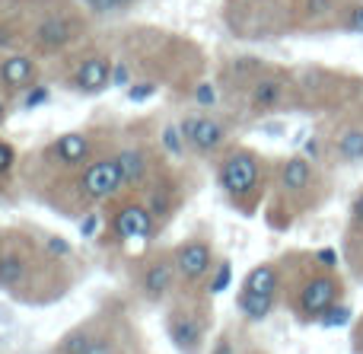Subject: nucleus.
I'll return each instance as SVG.
<instances>
[{
  "mask_svg": "<svg viewBox=\"0 0 363 354\" xmlns=\"http://www.w3.org/2000/svg\"><path fill=\"white\" fill-rule=\"evenodd\" d=\"M169 287H172V268L166 265V262H153L144 275V294L150 300H160Z\"/></svg>",
  "mask_w": 363,
  "mask_h": 354,
  "instance_id": "obj_13",
  "label": "nucleus"
},
{
  "mask_svg": "<svg viewBox=\"0 0 363 354\" xmlns=\"http://www.w3.org/2000/svg\"><path fill=\"white\" fill-rule=\"evenodd\" d=\"M230 281H233V265H230V262H223V265L217 268V275H213V281H211V287H207V291H211V294H223L226 287H230Z\"/></svg>",
  "mask_w": 363,
  "mask_h": 354,
  "instance_id": "obj_23",
  "label": "nucleus"
},
{
  "mask_svg": "<svg viewBox=\"0 0 363 354\" xmlns=\"http://www.w3.org/2000/svg\"><path fill=\"white\" fill-rule=\"evenodd\" d=\"M6 118V106H4V102H0V121H4Z\"/></svg>",
  "mask_w": 363,
  "mask_h": 354,
  "instance_id": "obj_39",
  "label": "nucleus"
},
{
  "mask_svg": "<svg viewBox=\"0 0 363 354\" xmlns=\"http://www.w3.org/2000/svg\"><path fill=\"white\" fill-rule=\"evenodd\" d=\"M112 83H115V87H131V70H128V64H115Z\"/></svg>",
  "mask_w": 363,
  "mask_h": 354,
  "instance_id": "obj_28",
  "label": "nucleus"
},
{
  "mask_svg": "<svg viewBox=\"0 0 363 354\" xmlns=\"http://www.w3.org/2000/svg\"><path fill=\"white\" fill-rule=\"evenodd\" d=\"M0 77H4L6 87L23 89V87H29V83L35 80V64H32L29 57H23V55H13V57H6V61L0 64Z\"/></svg>",
  "mask_w": 363,
  "mask_h": 354,
  "instance_id": "obj_10",
  "label": "nucleus"
},
{
  "mask_svg": "<svg viewBox=\"0 0 363 354\" xmlns=\"http://www.w3.org/2000/svg\"><path fill=\"white\" fill-rule=\"evenodd\" d=\"M115 230H118L121 240H140V236H150L153 230V214L147 204H128L115 214Z\"/></svg>",
  "mask_w": 363,
  "mask_h": 354,
  "instance_id": "obj_5",
  "label": "nucleus"
},
{
  "mask_svg": "<svg viewBox=\"0 0 363 354\" xmlns=\"http://www.w3.org/2000/svg\"><path fill=\"white\" fill-rule=\"evenodd\" d=\"M115 160H118V166H121L125 185H138L140 179L147 176V157L140 150H121Z\"/></svg>",
  "mask_w": 363,
  "mask_h": 354,
  "instance_id": "obj_15",
  "label": "nucleus"
},
{
  "mask_svg": "<svg viewBox=\"0 0 363 354\" xmlns=\"http://www.w3.org/2000/svg\"><path fill=\"white\" fill-rule=\"evenodd\" d=\"M338 304V281L328 278V275H319V278L306 281V287L300 291V310L306 316H322L332 306Z\"/></svg>",
  "mask_w": 363,
  "mask_h": 354,
  "instance_id": "obj_3",
  "label": "nucleus"
},
{
  "mask_svg": "<svg viewBox=\"0 0 363 354\" xmlns=\"http://www.w3.org/2000/svg\"><path fill=\"white\" fill-rule=\"evenodd\" d=\"M99 227H102V223H99V217H96V214H89L86 221L80 223V233H83V236H93V233H99Z\"/></svg>",
  "mask_w": 363,
  "mask_h": 354,
  "instance_id": "obj_30",
  "label": "nucleus"
},
{
  "mask_svg": "<svg viewBox=\"0 0 363 354\" xmlns=\"http://www.w3.org/2000/svg\"><path fill=\"white\" fill-rule=\"evenodd\" d=\"M230 351H233V348H230V342H220V345H217V351H213V354H230Z\"/></svg>",
  "mask_w": 363,
  "mask_h": 354,
  "instance_id": "obj_37",
  "label": "nucleus"
},
{
  "mask_svg": "<svg viewBox=\"0 0 363 354\" xmlns=\"http://www.w3.org/2000/svg\"><path fill=\"white\" fill-rule=\"evenodd\" d=\"M309 179H313V166H309V160L290 157L287 163H284L281 182H284V189H287V192H303L309 185Z\"/></svg>",
  "mask_w": 363,
  "mask_h": 354,
  "instance_id": "obj_11",
  "label": "nucleus"
},
{
  "mask_svg": "<svg viewBox=\"0 0 363 354\" xmlns=\"http://www.w3.org/2000/svg\"><path fill=\"white\" fill-rule=\"evenodd\" d=\"M220 185H223L233 198L249 195V192L258 185L255 157H252V153H233V157L223 163V170H220Z\"/></svg>",
  "mask_w": 363,
  "mask_h": 354,
  "instance_id": "obj_2",
  "label": "nucleus"
},
{
  "mask_svg": "<svg viewBox=\"0 0 363 354\" xmlns=\"http://www.w3.org/2000/svg\"><path fill=\"white\" fill-rule=\"evenodd\" d=\"M23 275H26V262L19 255H0V284L13 287L23 281Z\"/></svg>",
  "mask_w": 363,
  "mask_h": 354,
  "instance_id": "obj_18",
  "label": "nucleus"
},
{
  "mask_svg": "<svg viewBox=\"0 0 363 354\" xmlns=\"http://www.w3.org/2000/svg\"><path fill=\"white\" fill-rule=\"evenodd\" d=\"M166 329H169V338H172V345H176L179 351H185V354L198 351V345H201V326L194 323L191 316H185V313H172L169 323H166Z\"/></svg>",
  "mask_w": 363,
  "mask_h": 354,
  "instance_id": "obj_8",
  "label": "nucleus"
},
{
  "mask_svg": "<svg viewBox=\"0 0 363 354\" xmlns=\"http://www.w3.org/2000/svg\"><path fill=\"white\" fill-rule=\"evenodd\" d=\"M309 13H325L328 6H332V0H309Z\"/></svg>",
  "mask_w": 363,
  "mask_h": 354,
  "instance_id": "obj_36",
  "label": "nucleus"
},
{
  "mask_svg": "<svg viewBox=\"0 0 363 354\" xmlns=\"http://www.w3.org/2000/svg\"><path fill=\"white\" fill-rule=\"evenodd\" d=\"M211 268V246L207 243H185L176 253V272L185 281H198Z\"/></svg>",
  "mask_w": 363,
  "mask_h": 354,
  "instance_id": "obj_6",
  "label": "nucleus"
},
{
  "mask_svg": "<svg viewBox=\"0 0 363 354\" xmlns=\"http://www.w3.org/2000/svg\"><path fill=\"white\" fill-rule=\"evenodd\" d=\"M86 354H115V351H112V345H108L106 338H93V342H89V348H86Z\"/></svg>",
  "mask_w": 363,
  "mask_h": 354,
  "instance_id": "obj_31",
  "label": "nucleus"
},
{
  "mask_svg": "<svg viewBox=\"0 0 363 354\" xmlns=\"http://www.w3.org/2000/svg\"><path fill=\"white\" fill-rule=\"evenodd\" d=\"M194 99H198V102H204V106H211V102H213V89H211V83H204V87H198V93H194Z\"/></svg>",
  "mask_w": 363,
  "mask_h": 354,
  "instance_id": "obj_34",
  "label": "nucleus"
},
{
  "mask_svg": "<svg viewBox=\"0 0 363 354\" xmlns=\"http://www.w3.org/2000/svg\"><path fill=\"white\" fill-rule=\"evenodd\" d=\"M315 259H319L325 268H335V265H338V255H335V249H319V253H315Z\"/></svg>",
  "mask_w": 363,
  "mask_h": 354,
  "instance_id": "obj_32",
  "label": "nucleus"
},
{
  "mask_svg": "<svg viewBox=\"0 0 363 354\" xmlns=\"http://www.w3.org/2000/svg\"><path fill=\"white\" fill-rule=\"evenodd\" d=\"M89 153V140L83 138V134H64V138L55 140V157L61 160V163H83Z\"/></svg>",
  "mask_w": 363,
  "mask_h": 354,
  "instance_id": "obj_12",
  "label": "nucleus"
},
{
  "mask_svg": "<svg viewBox=\"0 0 363 354\" xmlns=\"http://www.w3.org/2000/svg\"><path fill=\"white\" fill-rule=\"evenodd\" d=\"M48 249H51V253H55V255H64V253H70V246H67V243L61 240V236H51V240H48Z\"/></svg>",
  "mask_w": 363,
  "mask_h": 354,
  "instance_id": "obj_33",
  "label": "nucleus"
},
{
  "mask_svg": "<svg viewBox=\"0 0 363 354\" xmlns=\"http://www.w3.org/2000/svg\"><path fill=\"white\" fill-rule=\"evenodd\" d=\"M351 214H354V223H357V227H363V195L357 198V201H354Z\"/></svg>",
  "mask_w": 363,
  "mask_h": 354,
  "instance_id": "obj_35",
  "label": "nucleus"
},
{
  "mask_svg": "<svg viewBox=\"0 0 363 354\" xmlns=\"http://www.w3.org/2000/svg\"><path fill=\"white\" fill-rule=\"evenodd\" d=\"M335 150L345 163H360L363 160V128H345L335 140Z\"/></svg>",
  "mask_w": 363,
  "mask_h": 354,
  "instance_id": "obj_14",
  "label": "nucleus"
},
{
  "mask_svg": "<svg viewBox=\"0 0 363 354\" xmlns=\"http://www.w3.org/2000/svg\"><path fill=\"white\" fill-rule=\"evenodd\" d=\"M121 185H125V176H121L118 160H96V163H89L86 172H83V192H86V198H93V201H108V198H115L121 192Z\"/></svg>",
  "mask_w": 363,
  "mask_h": 354,
  "instance_id": "obj_1",
  "label": "nucleus"
},
{
  "mask_svg": "<svg viewBox=\"0 0 363 354\" xmlns=\"http://www.w3.org/2000/svg\"><path fill=\"white\" fill-rule=\"evenodd\" d=\"M89 342H93V338H89L86 332H74V336H67L61 342V354H86Z\"/></svg>",
  "mask_w": 363,
  "mask_h": 354,
  "instance_id": "obj_20",
  "label": "nucleus"
},
{
  "mask_svg": "<svg viewBox=\"0 0 363 354\" xmlns=\"http://www.w3.org/2000/svg\"><path fill=\"white\" fill-rule=\"evenodd\" d=\"M42 102H48V89H45V87H38V89H32V93L26 96V102H23V106H26V109H35V106H42Z\"/></svg>",
  "mask_w": 363,
  "mask_h": 354,
  "instance_id": "obj_29",
  "label": "nucleus"
},
{
  "mask_svg": "<svg viewBox=\"0 0 363 354\" xmlns=\"http://www.w3.org/2000/svg\"><path fill=\"white\" fill-rule=\"evenodd\" d=\"M277 99H281V83L277 80H262L252 87V102H255L258 109H271Z\"/></svg>",
  "mask_w": 363,
  "mask_h": 354,
  "instance_id": "obj_19",
  "label": "nucleus"
},
{
  "mask_svg": "<svg viewBox=\"0 0 363 354\" xmlns=\"http://www.w3.org/2000/svg\"><path fill=\"white\" fill-rule=\"evenodd\" d=\"M86 4H89V10H93V13H99V16H108V13L125 10L131 0H86Z\"/></svg>",
  "mask_w": 363,
  "mask_h": 354,
  "instance_id": "obj_24",
  "label": "nucleus"
},
{
  "mask_svg": "<svg viewBox=\"0 0 363 354\" xmlns=\"http://www.w3.org/2000/svg\"><path fill=\"white\" fill-rule=\"evenodd\" d=\"M70 38H74V23L64 16L42 19L35 29V42L42 45V48H61V45H67Z\"/></svg>",
  "mask_w": 363,
  "mask_h": 354,
  "instance_id": "obj_9",
  "label": "nucleus"
},
{
  "mask_svg": "<svg viewBox=\"0 0 363 354\" xmlns=\"http://www.w3.org/2000/svg\"><path fill=\"white\" fill-rule=\"evenodd\" d=\"M274 287H277V272L271 265L252 268L249 278H245V291H252V294H271L274 297Z\"/></svg>",
  "mask_w": 363,
  "mask_h": 354,
  "instance_id": "obj_16",
  "label": "nucleus"
},
{
  "mask_svg": "<svg viewBox=\"0 0 363 354\" xmlns=\"http://www.w3.org/2000/svg\"><path fill=\"white\" fill-rule=\"evenodd\" d=\"M182 134H185V140L198 153L217 150V147L223 144V138H226L223 125H220V121H213V118H188L185 125H182Z\"/></svg>",
  "mask_w": 363,
  "mask_h": 354,
  "instance_id": "obj_4",
  "label": "nucleus"
},
{
  "mask_svg": "<svg viewBox=\"0 0 363 354\" xmlns=\"http://www.w3.org/2000/svg\"><path fill=\"white\" fill-rule=\"evenodd\" d=\"M239 306H242V313L249 319H264L271 313V306H274V297L271 294H252V291H242V297H239Z\"/></svg>",
  "mask_w": 363,
  "mask_h": 354,
  "instance_id": "obj_17",
  "label": "nucleus"
},
{
  "mask_svg": "<svg viewBox=\"0 0 363 354\" xmlns=\"http://www.w3.org/2000/svg\"><path fill=\"white\" fill-rule=\"evenodd\" d=\"M185 144H188V140H185V134H182V128L169 125V128L163 131V147H166L169 153H176V157H179V153L185 150Z\"/></svg>",
  "mask_w": 363,
  "mask_h": 354,
  "instance_id": "obj_22",
  "label": "nucleus"
},
{
  "mask_svg": "<svg viewBox=\"0 0 363 354\" xmlns=\"http://www.w3.org/2000/svg\"><path fill=\"white\" fill-rule=\"evenodd\" d=\"M10 42V35H6V32H0V45H6Z\"/></svg>",
  "mask_w": 363,
  "mask_h": 354,
  "instance_id": "obj_38",
  "label": "nucleus"
},
{
  "mask_svg": "<svg viewBox=\"0 0 363 354\" xmlns=\"http://www.w3.org/2000/svg\"><path fill=\"white\" fill-rule=\"evenodd\" d=\"M319 319H322V326H325V329H338V326L351 323V310H347V306H332V310L322 313Z\"/></svg>",
  "mask_w": 363,
  "mask_h": 354,
  "instance_id": "obj_21",
  "label": "nucleus"
},
{
  "mask_svg": "<svg viewBox=\"0 0 363 354\" xmlns=\"http://www.w3.org/2000/svg\"><path fill=\"white\" fill-rule=\"evenodd\" d=\"M13 163H16V157H13V147L0 140V176H6V172L13 170Z\"/></svg>",
  "mask_w": 363,
  "mask_h": 354,
  "instance_id": "obj_27",
  "label": "nucleus"
},
{
  "mask_svg": "<svg viewBox=\"0 0 363 354\" xmlns=\"http://www.w3.org/2000/svg\"><path fill=\"white\" fill-rule=\"evenodd\" d=\"M112 61L108 57H86V61L77 67V87L83 93H99L112 83Z\"/></svg>",
  "mask_w": 363,
  "mask_h": 354,
  "instance_id": "obj_7",
  "label": "nucleus"
},
{
  "mask_svg": "<svg viewBox=\"0 0 363 354\" xmlns=\"http://www.w3.org/2000/svg\"><path fill=\"white\" fill-rule=\"evenodd\" d=\"M153 93H157L153 83H131V87H128V99L131 102H147Z\"/></svg>",
  "mask_w": 363,
  "mask_h": 354,
  "instance_id": "obj_25",
  "label": "nucleus"
},
{
  "mask_svg": "<svg viewBox=\"0 0 363 354\" xmlns=\"http://www.w3.org/2000/svg\"><path fill=\"white\" fill-rule=\"evenodd\" d=\"M345 26H347V32H357V35H363V4H357V6H351V10H347Z\"/></svg>",
  "mask_w": 363,
  "mask_h": 354,
  "instance_id": "obj_26",
  "label": "nucleus"
}]
</instances>
